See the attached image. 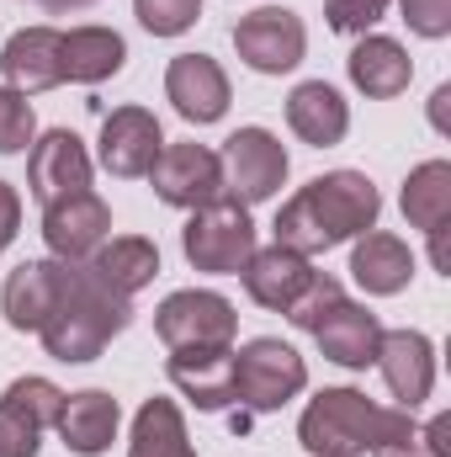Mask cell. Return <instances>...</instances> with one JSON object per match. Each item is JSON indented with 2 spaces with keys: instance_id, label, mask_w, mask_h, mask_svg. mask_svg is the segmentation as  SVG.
I'll use <instances>...</instances> for the list:
<instances>
[{
  "instance_id": "cell-1",
  "label": "cell",
  "mask_w": 451,
  "mask_h": 457,
  "mask_svg": "<svg viewBox=\"0 0 451 457\" xmlns=\"http://www.w3.org/2000/svg\"><path fill=\"white\" fill-rule=\"evenodd\" d=\"M377 213H382V197L361 170H324L282 203L271 228H276V245L298 255H324L345 239H361L366 228H377Z\"/></svg>"
},
{
  "instance_id": "cell-2",
  "label": "cell",
  "mask_w": 451,
  "mask_h": 457,
  "mask_svg": "<svg viewBox=\"0 0 451 457\" xmlns=\"http://www.w3.org/2000/svg\"><path fill=\"white\" fill-rule=\"evenodd\" d=\"M127 325H133V298L107 287L86 261H64L59 303H53V314L37 336H43V351L53 361L70 367V361H96Z\"/></svg>"
},
{
  "instance_id": "cell-3",
  "label": "cell",
  "mask_w": 451,
  "mask_h": 457,
  "mask_svg": "<svg viewBox=\"0 0 451 457\" xmlns=\"http://www.w3.org/2000/svg\"><path fill=\"white\" fill-rule=\"evenodd\" d=\"M388 415L377 399H366L361 388H324L314 394V404L298 420V442L314 457H361L372 453L388 431Z\"/></svg>"
},
{
  "instance_id": "cell-4",
  "label": "cell",
  "mask_w": 451,
  "mask_h": 457,
  "mask_svg": "<svg viewBox=\"0 0 451 457\" xmlns=\"http://www.w3.org/2000/svg\"><path fill=\"white\" fill-rule=\"evenodd\" d=\"M303 388H308V361L287 341L260 336L234 351V399L244 404V415H271Z\"/></svg>"
},
{
  "instance_id": "cell-5",
  "label": "cell",
  "mask_w": 451,
  "mask_h": 457,
  "mask_svg": "<svg viewBox=\"0 0 451 457\" xmlns=\"http://www.w3.org/2000/svg\"><path fill=\"white\" fill-rule=\"evenodd\" d=\"M181 250L197 271H213V277H239L244 261L255 255V224H250V208L218 197L208 208H197L186 228H181Z\"/></svg>"
},
{
  "instance_id": "cell-6",
  "label": "cell",
  "mask_w": 451,
  "mask_h": 457,
  "mask_svg": "<svg viewBox=\"0 0 451 457\" xmlns=\"http://www.w3.org/2000/svg\"><path fill=\"white\" fill-rule=\"evenodd\" d=\"M239 314L224 293L208 287H181L154 309V336L170 351H234Z\"/></svg>"
},
{
  "instance_id": "cell-7",
  "label": "cell",
  "mask_w": 451,
  "mask_h": 457,
  "mask_svg": "<svg viewBox=\"0 0 451 457\" xmlns=\"http://www.w3.org/2000/svg\"><path fill=\"white\" fill-rule=\"evenodd\" d=\"M224 192L234 203L255 208V203H271L287 181V149L276 133L266 128H239L224 138Z\"/></svg>"
},
{
  "instance_id": "cell-8",
  "label": "cell",
  "mask_w": 451,
  "mask_h": 457,
  "mask_svg": "<svg viewBox=\"0 0 451 457\" xmlns=\"http://www.w3.org/2000/svg\"><path fill=\"white\" fill-rule=\"evenodd\" d=\"M234 48H239V59H244L255 75H287V70L303 64L308 32H303V16H298V11L260 5V11H250V16H239Z\"/></svg>"
},
{
  "instance_id": "cell-9",
  "label": "cell",
  "mask_w": 451,
  "mask_h": 457,
  "mask_svg": "<svg viewBox=\"0 0 451 457\" xmlns=\"http://www.w3.org/2000/svg\"><path fill=\"white\" fill-rule=\"evenodd\" d=\"M149 181H154V197L160 203L186 208V213H197V208L228 197L224 192V160L208 144H165L160 160H154V170H149Z\"/></svg>"
},
{
  "instance_id": "cell-10",
  "label": "cell",
  "mask_w": 451,
  "mask_h": 457,
  "mask_svg": "<svg viewBox=\"0 0 451 457\" xmlns=\"http://www.w3.org/2000/svg\"><path fill=\"white\" fill-rule=\"evenodd\" d=\"M64 415V394L48 378H16L0 394V457H37L43 431Z\"/></svg>"
},
{
  "instance_id": "cell-11",
  "label": "cell",
  "mask_w": 451,
  "mask_h": 457,
  "mask_svg": "<svg viewBox=\"0 0 451 457\" xmlns=\"http://www.w3.org/2000/svg\"><path fill=\"white\" fill-rule=\"evenodd\" d=\"M43 239L53 261H91L112 239V208L96 192H75L43 208Z\"/></svg>"
},
{
  "instance_id": "cell-12",
  "label": "cell",
  "mask_w": 451,
  "mask_h": 457,
  "mask_svg": "<svg viewBox=\"0 0 451 457\" xmlns=\"http://www.w3.org/2000/svg\"><path fill=\"white\" fill-rule=\"evenodd\" d=\"M165 149V128L149 107H117L107 122H102V170L117 176V181H138L154 170Z\"/></svg>"
},
{
  "instance_id": "cell-13",
  "label": "cell",
  "mask_w": 451,
  "mask_h": 457,
  "mask_svg": "<svg viewBox=\"0 0 451 457\" xmlns=\"http://www.w3.org/2000/svg\"><path fill=\"white\" fill-rule=\"evenodd\" d=\"M27 187L32 197L48 208L59 197H75V192H91V154L86 144L70 133V128H53L32 144V160H27Z\"/></svg>"
},
{
  "instance_id": "cell-14",
  "label": "cell",
  "mask_w": 451,
  "mask_h": 457,
  "mask_svg": "<svg viewBox=\"0 0 451 457\" xmlns=\"http://www.w3.org/2000/svg\"><path fill=\"white\" fill-rule=\"evenodd\" d=\"M377 367H382V383L388 394L398 399V410H420L436 388V345L420 330H382L377 345Z\"/></svg>"
},
{
  "instance_id": "cell-15",
  "label": "cell",
  "mask_w": 451,
  "mask_h": 457,
  "mask_svg": "<svg viewBox=\"0 0 451 457\" xmlns=\"http://www.w3.org/2000/svg\"><path fill=\"white\" fill-rule=\"evenodd\" d=\"M0 70H5V86L21 91V96L64 86V32L59 27H21V32H11V43L0 54Z\"/></svg>"
},
{
  "instance_id": "cell-16",
  "label": "cell",
  "mask_w": 451,
  "mask_h": 457,
  "mask_svg": "<svg viewBox=\"0 0 451 457\" xmlns=\"http://www.w3.org/2000/svg\"><path fill=\"white\" fill-rule=\"evenodd\" d=\"M244 293H250V303H260V309H271V314H287L298 298H303V287L314 282V261L308 255H298V250H287V245H255V255L244 261Z\"/></svg>"
},
{
  "instance_id": "cell-17",
  "label": "cell",
  "mask_w": 451,
  "mask_h": 457,
  "mask_svg": "<svg viewBox=\"0 0 451 457\" xmlns=\"http://www.w3.org/2000/svg\"><path fill=\"white\" fill-rule=\"evenodd\" d=\"M165 96H170V107L186 117V122H218L228 112V75L218 59H208V54H181V59H170V70H165Z\"/></svg>"
},
{
  "instance_id": "cell-18",
  "label": "cell",
  "mask_w": 451,
  "mask_h": 457,
  "mask_svg": "<svg viewBox=\"0 0 451 457\" xmlns=\"http://www.w3.org/2000/svg\"><path fill=\"white\" fill-rule=\"evenodd\" d=\"M59 287H64V261H21L11 277H5V287H0V314H5V325L11 330H43L48 325V314H53V303H59Z\"/></svg>"
},
{
  "instance_id": "cell-19",
  "label": "cell",
  "mask_w": 451,
  "mask_h": 457,
  "mask_svg": "<svg viewBox=\"0 0 451 457\" xmlns=\"http://www.w3.org/2000/svg\"><path fill=\"white\" fill-rule=\"evenodd\" d=\"M404 219L414 228H425L430 234V261L447 271V224H451V165L447 160H425V165H414L409 170V181H404Z\"/></svg>"
},
{
  "instance_id": "cell-20",
  "label": "cell",
  "mask_w": 451,
  "mask_h": 457,
  "mask_svg": "<svg viewBox=\"0 0 451 457\" xmlns=\"http://www.w3.org/2000/svg\"><path fill=\"white\" fill-rule=\"evenodd\" d=\"M319 351L340 361V367H350V372H361V367H372L377 361V345H382V320L372 314V309H361V303H350V298H340L335 309L308 330Z\"/></svg>"
},
{
  "instance_id": "cell-21",
  "label": "cell",
  "mask_w": 451,
  "mask_h": 457,
  "mask_svg": "<svg viewBox=\"0 0 451 457\" xmlns=\"http://www.w3.org/2000/svg\"><path fill=\"white\" fill-rule=\"evenodd\" d=\"M117 426H122V410L107 388H80V394H64V415H59V436L64 447L80 457H102L117 442Z\"/></svg>"
},
{
  "instance_id": "cell-22",
  "label": "cell",
  "mask_w": 451,
  "mask_h": 457,
  "mask_svg": "<svg viewBox=\"0 0 451 457\" xmlns=\"http://www.w3.org/2000/svg\"><path fill=\"white\" fill-rule=\"evenodd\" d=\"M350 86L372 102H388V96H404L409 80H414V64L404 54V43L382 37V32H366L356 48H350Z\"/></svg>"
},
{
  "instance_id": "cell-23",
  "label": "cell",
  "mask_w": 451,
  "mask_h": 457,
  "mask_svg": "<svg viewBox=\"0 0 451 457\" xmlns=\"http://www.w3.org/2000/svg\"><path fill=\"white\" fill-rule=\"evenodd\" d=\"M350 277H356V287H366L372 298H393V293L409 287L414 255H409V245H404L398 234L366 228V234L356 239V250H350Z\"/></svg>"
},
{
  "instance_id": "cell-24",
  "label": "cell",
  "mask_w": 451,
  "mask_h": 457,
  "mask_svg": "<svg viewBox=\"0 0 451 457\" xmlns=\"http://www.w3.org/2000/svg\"><path fill=\"white\" fill-rule=\"evenodd\" d=\"M287 128H292L303 144L330 149V144H340V138L350 133V107H345V96H340L330 80H303V86L287 96Z\"/></svg>"
},
{
  "instance_id": "cell-25",
  "label": "cell",
  "mask_w": 451,
  "mask_h": 457,
  "mask_svg": "<svg viewBox=\"0 0 451 457\" xmlns=\"http://www.w3.org/2000/svg\"><path fill=\"white\" fill-rule=\"evenodd\" d=\"M165 372L197 410L234 404V351H170Z\"/></svg>"
},
{
  "instance_id": "cell-26",
  "label": "cell",
  "mask_w": 451,
  "mask_h": 457,
  "mask_svg": "<svg viewBox=\"0 0 451 457\" xmlns=\"http://www.w3.org/2000/svg\"><path fill=\"white\" fill-rule=\"evenodd\" d=\"M86 266H91L107 287H117L122 298H133V293H144V287L160 277V250H154V239H144V234H117V239H107Z\"/></svg>"
},
{
  "instance_id": "cell-27",
  "label": "cell",
  "mask_w": 451,
  "mask_h": 457,
  "mask_svg": "<svg viewBox=\"0 0 451 457\" xmlns=\"http://www.w3.org/2000/svg\"><path fill=\"white\" fill-rule=\"evenodd\" d=\"M127 64V43L112 27H75L64 32V80L75 86H102Z\"/></svg>"
},
{
  "instance_id": "cell-28",
  "label": "cell",
  "mask_w": 451,
  "mask_h": 457,
  "mask_svg": "<svg viewBox=\"0 0 451 457\" xmlns=\"http://www.w3.org/2000/svg\"><path fill=\"white\" fill-rule=\"evenodd\" d=\"M127 457H197L192 436H186V420H181V410H176V399H149V404L133 415Z\"/></svg>"
},
{
  "instance_id": "cell-29",
  "label": "cell",
  "mask_w": 451,
  "mask_h": 457,
  "mask_svg": "<svg viewBox=\"0 0 451 457\" xmlns=\"http://www.w3.org/2000/svg\"><path fill=\"white\" fill-rule=\"evenodd\" d=\"M447 436H451V415H436L430 426H414L409 410H393L382 442L372 447V457H451Z\"/></svg>"
},
{
  "instance_id": "cell-30",
  "label": "cell",
  "mask_w": 451,
  "mask_h": 457,
  "mask_svg": "<svg viewBox=\"0 0 451 457\" xmlns=\"http://www.w3.org/2000/svg\"><path fill=\"white\" fill-rule=\"evenodd\" d=\"M133 11H138L144 32H154V37H181V32H192V21L202 16V0H133Z\"/></svg>"
},
{
  "instance_id": "cell-31",
  "label": "cell",
  "mask_w": 451,
  "mask_h": 457,
  "mask_svg": "<svg viewBox=\"0 0 451 457\" xmlns=\"http://www.w3.org/2000/svg\"><path fill=\"white\" fill-rule=\"evenodd\" d=\"M37 133V117H32V102L11 86H0V154H21Z\"/></svg>"
},
{
  "instance_id": "cell-32",
  "label": "cell",
  "mask_w": 451,
  "mask_h": 457,
  "mask_svg": "<svg viewBox=\"0 0 451 457\" xmlns=\"http://www.w3.org/2000/svg\"><path fill=\"white\" fill-rule=\"evenodd\" d=\"M393 0H324V16H330V32L340 37H366L382 16H388Z\"/></svg>"
},
{
  "instance_id": "cell-33",
  "label": "cell",
  "mask_w": 451,
  "mask_h": 457,
  "mask_svg": "<svg viewBox=\"0 0 451 457\" xmlns=\"http://www.w3.org/2000/svg\"><path fill=\"white\" fill-rule=\"evenodd\" d=\"M340 298H345V287H340L335 277H330V271H314V282H308V287H303V298L287 309V320H292L298 330H314V325H319V320L340 303Z\"/></svg>"
},
{
  "instance_id": "cell-34",
  "label": "cell",
  "mask_w": 451,
  "mask_h": 457,
  "mask_svg": "<svg viewBox=\"0 0 451 457\" xmlns=\"http://www.w3.org/2000/svg\"><path fill=\"white\" fill-rule=\"evenodd\" d=\"M404 5V21H409V32H420V37H447L451 32V0H398Z\"/></svg>"
},
{
  "instance_id": "cell-35",
  "label": "cell",
  "mask_w": 451,
  "mask_h": 457,
  "mask_svg": "<svg viewBox=\"0 0 451 457\" xmlns=\"http://www.w3.org/2000/svg\"><path fill=\"white\" fill-rule=\"evenodd\" d=\"M16 228H21V192L11 181H0V250L16 239Z\"/></svg>"
},
{
  "instance_id": "cell-36",
  "label": "cell",
  "mask_w": 451,
  "mask_h": 457,
  "mask_svg": "<svg viewBox=\"0 0 451 457\" xmlns=\"http://www.w3.org/2000/svg\"><path fill=\"white\" fill-rule=\"evenodd\" d=\"M32 5H43V11H86L96 0H32Z\"/></svg>"
}]
</instances>
